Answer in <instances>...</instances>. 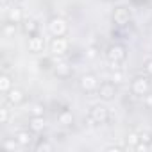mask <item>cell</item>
<instances>
[{
	"label": "cell",
	"instance_id": "obj_1",
	"mask_svg": "<svg viewBox=\"0 0 152 152\" xmlns=\"http://www.w3.org/2000/svg\"><path fill=\"white\" fill-rule=\"evenodd\" d=\"M47 29H48L52 38H64L66 32H68V23H66V20H63L59 16H54V18L48 20Z\"/></svg>",
	"mask_w": 152,
	"mask_h": 152
},
{
	"label": "cell",
	"instance_id": "obj_2",
	"mask_svg": "<svg viewBox=\"0 0 152 152\" xmlns=\"http://www.w3.org/2000/svg\"><path fill=\"white\" fill-rule=\"evenodd\" d=\"M107 120H109V111H107L106 106H102V104L91 106V109H90V122H91V124L102 125V124H106Z\"/></svg>",
	"mask_w": 152,
	"mask_h": 152
},
{
	"label": "cell",
	"instance_id": "obj_3",
	"mask_svg": "<svg viewBox=\"0 0 152 152\" xmlns=\"http://www.w3.org/2000/svg\"><path fill=\"white\" fill-rule=\"evenodd\" d=\"M148 90H150V83H148L147 77H143V75H138V77L132 79V83H131V91H132L134 95L145 97V95L148 93Z\"/></svg>",
	"mask_w": 152,
	"mask_h": 152
},
{
	"label": "cell",
	"instance_id": "obj_4",
	"mask_svg": "<svg viewBox=\"0 0 152 152\" xmlns=\"http://www.w3.org/2000/svg\"><path fill=\"white\" fill-rule=\"evenodd\" d=\"M79 86H81V90L84 93H93V91L99 90L100 83H99V79H97L95 73H86V75H83V77H81Z\"/></svg>",
	"mask_w": 152,
	"mask_h": 152
},
{
	"label": "cell",
	"instance_id": "obj_5",
	"mask_svg": "<svg viewBox=\"0 0 152 152\" xmlns=\"http://www.w3.org/2000/svg\"><path fill=\"white\" fill-rule=\"evenodd\" d=\"M106 57H107V61L122 63V61H125V57H127V48H125L124 45H120V43H115V45H111V47L107 48Z\"/></svg>",
	"mask_w": 152,
	"mask_h": 152
},
{
	"label": "cell",
	"instance_id": "obj_6",
	"mask_svg": "<svg viewBox=\"0 0 152 152\" xmlns=\"http://www.w3.org/2000/svg\"><path fill=\"white\" fill-rule=\"evenodd\" d=\"M97 95L100 97V100H106V102L113 100L116 97V84L113 81L111 83H102L97 90Z\"/></svg>",
	"mask_w": 152,
	"mask_h": 152
},
{
	"label": "cell",
	"instance_id": "obj_7",
	"mask_svg": "<svg viewBox=\"0 0 152 152\" xmlns=\"http://www.w3.org/2000/svg\"><path fill=\"white\" fill-rule=\"evenodd\" d=\"M129 22H131V11H129V7H124V6L116 7L115 13H113V23L118 25V27H124Z\"/></svg>",
	"mask_w": 152,
	"mask_h": 152
},
{
	"label": "cell",
	"instance_id": "obj_8",
	"mask_svg": "<svg viewBox=\"0 0 152 152\" xmlns=\"http://www.w3.org/2000/svg\"><path fill=\"white\" fill-rule=\"evenodd\" d=\"M54 73L61 79H68L72 75V66L66 61H61L59 56H56V64H54Z\"/></svg>",
	"mask_w": 152,
	"mask_h": 152
},
{
	"label": "cell",
	"instance_id": "obj_9",
	"mask_svg": "<svg viewBox=\"0 0 152 152\" xmlns=\"http://www.w3.org/2000/svg\"><path fill=\"white\" fill-rule=\"evenodd\" d=\"M27 48H29V52H32V54H39V52H43V48H45V39H43L41 36H38V34L29 36Z\"/></svg>",
	"mask_w": 152,
	"mask_h": 152
},
{
	"label": "cell",
	"instance_id": "obj_10",
	"mask_svg": "<svg viewBox=\"0 0 152 152\" xmlns=\"http://www.w3.org/2000/svg\"><path fill=\"white\" fill-rule=\"evenodd\" d=\"M68 50V41L64 38H54L50 41V52L54 56H63Z\"/></svg>",
	"mask_w": 152,
	"mask_h": 152
},
{
	"label": "cell",
	"instance_id": "obj_11",
	"mask_svg": "<svg viewBox=\"0 0 152 152\" xmlns=\"http://www.w3.org/2000/svg\"><path fill=\"white\" fill-rule=\"evenodd\" d=\"M6 99H7L9 104L16 106V104H22V102L25 100V93H23L22 90H18V88H11V90L6 93Z\"/></svg>",
	"mask_w": 152,
	"mask_h": 152
},
{
	"label": "cell",
	"instance_id": "obj_12",
	"mask_svg": "<svg viewBox=\"0 0 152 152\" xmlns=\"http://www.w3.org/2000/svg\"><path fill=\"white\" fill-rule=\"evenodd\" d=\"M45 127H47L45 116H31V120H29V129H31L32 132H43Z\"/></svg>",
	"mask_w": 152,
	"mask_h": 152
},
{
	"label": "cell",
	"instance_id": "obj_13",
	"mask_svg": "<svg viewBox=\"0 0 152 152\" xmlns=\"http://www.w3.org/2000/svg\"><path fill=\"white\" fill-rule=\"evenodd\" d=\"M22 31H23L27 36H34V34H36V31H38V22H36V20H32V18L23 20V22H22Z\"/></svg>",
	"mask_w": 152,
	"mask_h": 152
},
{
	"label": "cell",
	"instance_id": "obj_14",
	"mask_svg": "<svg viewBox=\"0 0 152 152\" xmlns=\"http://www.w3.org/2000/svg\"><path fill=\"white\" fill-rule=\"evenodd\" d=\"M7 22H11V23H22V22H23V13H22V9H20V7H11V9L7 11Z\"/></svg>",
	"mask_w": 152,
	"mask_h": 152
},
{
	"label": "cell",
	"instance_id": "obj_15",
	"mask_svg": "<svg viewBox=\"0 0 152 152\" xmlns=\"http://www.w3.org/2000/svg\"><path fill=\"white\" fill-rule=\"evenodd\" d=\"M57 124L59 125H63V127H72V124H73V115L70 113V111H61L59 115H57Z\"/></svg>",
	"mask_w": 152,
	"mask_h": 152
},
{
	"label": "cell",
	"instance_id": "obj_16",
	"mask_svg": "<svg viewBox=\"0 0 152 152\" xmlns=\"http://www.w3.org/2000/svg\"><path fill=\"white\" fill-rule=\"evenodd\" d=\"M31 132H32L31 129H29V131H18L15 138H16V141H18L22 147H27V145L31 143V140H32V134H31Z\"/></svg>",
	"mask_w": 152,
	"mask_h": 152
},
{
	"label": "cell",
	"instance_id": "obj_17",
	"mask_svg": "<svg viewBox=\"0 0 152 152\" xmlns=\"http://www.w3.org/2000/svg\"><path fill=\"white\" fill-rule=\"evenodd\" d=\"M11 88H13V79H11V75L2 73V75H0V91H2V93H7Z\"/></svg>",
	"mask_w": 152,
	"mask_h": 152
},
{
	"label": "cell",
	"instance_id": "obj_18",
	"mask_svg": "<svg viewBox=\"0 0 152 152\" xmlns=\"http://www.w3.org/2000/svg\"><path fill=\"white\" fill-rule=\"evenodd\" d=\"M125 141H127V145H129V147H136V145L140 143V132H136V131H131V132L127 134Z\"/></svg>",
	"mask_w": 152,
	"mask_h": 152
},
{
	"label": "cell",
	"instance_id": "obj_19",
	"mask_svg": "<svg viewBox=\"0 0 152 152\" xmlns=\"http://www.w3.org/2000/svg\"><path fill=\"white\" fill-rule=\"evenodd\" d=\"M54 148V145L50 143V141H47V140H39L38 143H36V152H50Z\"/></svg>",
	"mask_w": 152,
	"mask_h": 152
},
{
	"label": "cell",
	"instance_id": "obj_20",
	"mask_svg": "<svg viewBox=\"0 0 152 152\" xmlns=\"http://www.w3.org/2000/svg\"><path fill=\"white\" fill-rule=\"evenodd\" d=\"M18 145H20V143L16 141V138H13V140H11V138H6V140L2 141V147L7 148V150H16Z\"/></svg>",
	"mask_w": 152,
	"mask_h": 152
},
{
	"label": "cell",
	"instance_id": "obj_21",
	"mask_svg": "<svg viewBox=\"0 0 152 152\" xmlns=\"http://www.w3.org/2000/svg\"><path fill=\"white\" fill-rule=\"evenodd\" d=\"M111 81H113L115 84L124 83V72H122V70H113V73H111Z\"/></svg>",
	"mask_w": 152,
	"mask_h": 152
},
{
	"label": "cell",
	"instance_id": "obj_22",
	"mask_svg": "<svg viewBox=\"0 0 152 152\" xmlns=\"http://www.w3.org/2000/svg\"><path fill=\"white\" fill-rule=\"evenodd\" d=\"M29 111H31V116H43V106L41 104H34Z\"/></svg>",
	"mask_w": 152,
	"mask_h": 152
},
{
	"label": "cell",
	"instance_id": "obj_23",
	"mask_svg": "<svg viewBox=\"0 0 152 152\" xmlns=\"http://www.w3.org/2000/svg\"><path fill=\"white\" fill-rule=\"evenodd\" d=\"M15 29H16V23H11V22H7L6 25H4V34L9 38V36H13L15 34Z\"/></svg>",
	"mask_w": 152,
	"mask_h": 152
},
{
	"label": "cell",
	"instance_id": "obj_24",
	"mask_svg": "<svg viewBox=\"0 0 152 152\" xmlns=\"http://www.w3.org/2000/svg\"><path fill=\"white\" fill-rule=\"evenodd\" d=\"M140 141L152 145V132H148V131H143V132H140Z\"/></svg>",
	"mask_w": 152,
	"mask_h": 152
},
{
	"label": "cell",
	"instance_id": "obj_25",
	"mask_svg": "<svg viewBox=\"0 0 152 152\" xmlns=\"http://www.w3.org/2000/svg\"><path fill=\"white\" fill-rule=\"evenodd\" d=\"M7 122H9V109L0 107V124H7Z\"/></svg>",
	"mask_w": 152,
	"mask_h": 152
},
{
	"label": "cell",
	"instance_id": "obj_26",
	"mask_svg": "<svg viewBox=\"0 0 152 152\" xmlns=\"http://www.w3.org/2000/svg\"><path fill=\"white\" fill-rule=\"evenodd\" d=\"M97 54H99V48H97V47H88V48H86V57H88V59H95Z\"/></svg>",
	"mask_w": 152,
	"mask_h": 152
},
{
	"label": "cell",
	"instance_id": "obj_27",
	"mask_svg": "<svg viewBox=\"0 0 152 152\" xmlns=\"http://www.w3.org/2000/svg\"><path fill=\"white\" fill-rule=\"evenodd\" d=\"M148 147H150L148 143H143V141H140V143H138L134 148H136L138 152H147V150H148Z\"/></svg>",
	"mask_w": 152,
	"mask_h": 152
},
{
	"label": "cell",
	"instance_id": "obj_28",
	"mask_svg": "<svg viewBox=\"0 0 152 152\" xmlns=\"http://www.w3.org/2000/svg\"><path fill=\"white\" fill-rule=\"evenodd\" d=\"M107 64H109L111 72H113V70H120V63H116V61H107Z\"/></svg>",
	"mask_w": 152,
	"mask_h": 152
},
{
	"label": "cell",
	"instance_id": "obj_29",
	"mask_svg": "<svg viewBox=\"0 0 152 152\" xmlns=\"http://www.w3.org/2000/svg\"><path fill=\"white\" fill-rule=\"evenodd\" d=\"M145 72H147L148 75H152V59H148V61L145 63Z\"/></svg>",
	"mask_w": 152,
	"mask_h": 152
},
{
	"label": "cell",
	"instance_id": "obj_30",
	"mask_svg": "<svg viewBox=\"0 0 152 152\" xmlns=\"http://www.w3.org/2000/svg\"><path fill=\"white\" fill-rule=\"evenodd\" d=\"M145 106L147 107H152V95H148V93L145 95Z\"/></svg>",
	"mask_w": 152,
	"mask_h": 152
},
{
	"label": "cell",
	"instance_id": "obj_31",
	"mask_svg": "<svg viewBox=\"0 0 152 152\" xmlns=\"http://www.w3.org/2000/svg\"><path fill=\"white\" fill-rule=\"evenodd\" d=\"M122 147H116V145H111V147H106V152H116V150H120Z\"/></svg>",
	"mask_w": 152,
	"mask_h": 152
},
{
	"label": "cell",
	"instance_id": "obj_32",
	"mask_svg": "<svg viewBox=\"0 0 152 152\" xmlns=\"http://www.w3.org/2000/svg\"><path fill=\"white\" fill-rule=\"evenodd\" d=\"M9 2L11 0H2V6H9Z\"/></svg>",
	"mask_w": 152,
	"mask_h": 152
}]
</instances>
